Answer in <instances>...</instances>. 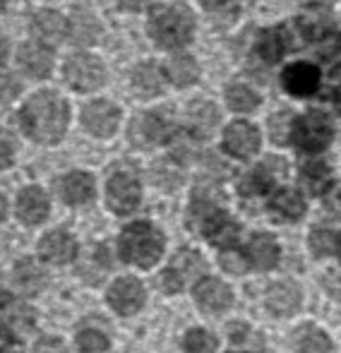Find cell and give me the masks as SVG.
Listing matches in <instances>:
<instances>
[{
    "instance_id": "cell-1",
    "label": "cell",
    "mask_w": 341,
    "mask_h": 353,
    "mask_svg": "<svg viewBox=\"0 0 341 353\" xmlns=\"http://www.w3.org/2000/svg\"><path fill=\"white\" fill-rule=\"evenodd\" d=\"M22 132L37 144H58L70 125V103L56 89H39L17 113Z\"/></svg>"
},
{
    "instance_id": "cell-2",
    "label": "cell",
    "mask_w": 341,
    "mask_h": 353,
    "mask_svg": "<svg viewBox=\"0 0 341 353\" xmlns=\"http://www.w3.org/2000/svg\"><path fill=\"white\" fill-rule=\"evenodd\" d=\"M147 32H149L152 41L159 43L161 48L187 46L192 41V34H195L192 10L183 3L161 5L147 22Z\"/></svg>"
},
{
    "instance_id": "cell-3",
    "label": "cell",
    "mask_w": 341,
    "mask_h": 353,
    "mask_svg": "<svg viewBox=\"0 0 341 353\" xmlns=\"http://www.w3.org/2000/svg\"><path fill=\"white\" fill-rule=\"evenodd\" d=\"M164 252V236L152 223H130L121 236V255L137 267H152Z\"/></svg>"
},
{
    "instance_id": "cell-4",
    "label": "cell",
    "mask_w": 341,
    "mask_h": 353,
    "mask_svg": "<svg viewBox=\"0 0 341 353\" xmlns=\"http://www.w3.org/2000/svg\"><path fill=\"white\" fill-rule=\"evenodd\" d=\"M63 82L72 92H96L99 87L106 84V65H103L101 58L92 56V53H72L63 63Z\"/></svg>"
},
{
    "instance_id": "cell-5",
    "label": "cell",
    "mask_w": 341,
    "mask_h": 353,
    "mask_svg": "<svg viewBox=\"0 0 341 353\" xmlns=\"http://www.w3.org/2000/svg\"><path fill=\"white\" fill-rule=\"evenodd\" d=\"M334 137L332 123H329L327 113L322 111H310L305 116L296 118L293 130H291V140L296 147L303 152H322Z\"/></svg>"
},
{
    "instance_id": "cell-6",
    "label": "cell",
    "mask_w": 341,
    "mask_h": 353,
    "mask_svg": "<svg viewBox=\"0 0 341 353\" xmlns=\"http://www.w3.org/2000/svg\"><path fill=\"white\" fill-rule=\"evenodd\" d=\"M80 123L85 132H89L92 137L108 140V137L116 135L118 125H121V108L113 101H106V99H94V101L82 106Z\"/></svg>"
},
{
    "instance_id": "cell-7",
    "label": "cell",
    "mask_w": 341,
    "mask_h": 353,
    "mask_svg": "<svg viewBox=\"0 0 341 353\" xmlns=\"http://www.w3.org/2000/svg\"><path fill=\"white\" fill-rule=\"evenodd\" d=\"M173 135V121L166 111H147L142 116L132 118L130 140L137 147H154L164 144Z\"/></svg>"
},
{
    "instance_id": "cell-8",
    "label": "cell",
    "mask_w": 341,
    "mask_h": 353,
    "mask_svg": "<svg viewBox=\"0 0 341 353\" xmlns=\"http://www.w3.org/2000/svg\"><path fill=\"white\" fill-rule=\"evenodd\" d=\"M140 183L137 178L132 176L130 171H118L108 178V185H106V200L108 207H111L116 214H130L137 210L140 205Z\"/></svg>"
},
{
    "instance_id": "cell-9",
    "label": "cell",
    "mask_w": 341,
    "mask_h": 353,
    "mask_svg": "<svg viewBox=\"0 0 341 353\" xmlns=\"http://www.w3.org/2000/svg\"><path fill=\"white\" fill-rule=\"evenodd\" d=\"M14 61H17L19 72L29 79H46L53 72V65H56L51 46L39 41L22 43L17 48V53H14Z\"/></svg>"
},
{
    "instance_id": "cell-10",
    "label": "cell",
    "mask_w": 341,
    "mask_h": 353,
    "mask_svg": "<svg viewBox=\"0 0 341 353\" xmlns=\"http://www.w3.org/2000/svg\"><path fill=\"white\" fill-rule=\"evenodd\" d=\"M281 84L284 89L296 99H305V97H313L315 92L320 89V70L318 65L313 63H291L284 72H281Z\"/></svg>"
},
{
    "instance_id": "cell-11",
    "label": "cell",
    "mask_w": 341,
    "mask_h": 353,
    "mask_svg": "<svg viewBox=\"0 0 341 353\" xmlns=\"http://www.w3.org/2000/svg\"><path fill=\"white\" fill-rule=\"evenodd\" d=\"M260 130L245 121L231 123L224 130V149L236 159H250L260 149Z\"/></svg>"
},
{
    "instance_id": "cell-12",
    "label": "cell",
    "mask_w": 341,
    "mask_h": 353,
    "mask_svg": "<svg viewBox=\"0 0 341 353\" xmlns=\"http://www.w3.org/2000/svg\"><path fill=\"white\" fill-rule=\"evenodd\" d=\"M14 210H17L19 221L27 223V226H37V223L46 221L48 212H51V202L39 185H27L19 190Z\"/></svg>"
},
{
    "instance_id": "cell-13",
    "label": "cell",
    "mask_w": 341,
    "mask_h": 353,
    "mask_svg": "<svg viewBox=\"0 0 341 353\" xmlns=\"http://www.w3.org/2000/svg\"><path fill=\"white\" fill-rule=\"evenodd\" d=\"M108 303L113 310H118L121 315H132L142 307L145 303V288L132 276H123L108 288Z\"/></svg>"
},
{
    "instance_id": "cell-14",
    "label": "cell",
    "mask_w": 341,
    "mask_h": 353,
    "mask_svg": "<svg viewBox=\"0 0 341 353\" xmlns=\"http://www.w3.org/2000/svg\"><path fill=\"white\" fill-rule=\"evenodd\" d=\"M32 34L37 37L39 43H58L65 39L68 34V19L63 17L58 10H51V8H43V10H37L32 17Z\"/></svg>"
},
{
    "instance_id": "cell-15",
    "label": "cell",
    "mask_w": 341,
    "mask_h": 353,
    "mask_svg": "<svg viewBox=\"0 0 341 353\" xmlns=\"http://www.w3.org/2000/svg\"><path fill=\"white\" fill-rule=\"evenodd\" d=\"M39 255L51 265H68L75 260L77 243L68 231H51L39 243Z\"/></svg>"
},
{
    "instance_id": "cell-16",
    "label": "cell",
    "mask_w": 341,
    "mask_h": 353,
    "mask_svg": "<svg viewBox=\"0 0 341 353\" xmlns=\"http://www.w3.org/2000/svg\"><path fill=\"white\" fill-rule=\"evenodd\" d=\"M58 192H61L63 202H68V205H72V207H80V205H87V202L94 200L96 185H94V178L89 176V173L72 171L61 178Z\"/></svg>"
},
{
    "instance_id": "cell-17",
    "label": "cell",
    "mask_w": 341,
    "mask_h": 353,
    "mask_svg": "<svg viewBox=\"0 0 341 353\" xmlns=\"http://www.w3.org/2000/svg\"><path fill=\"white\" fill-rule=\"evenodd\" d=\"M195 301L197 305L205 312H224L231 305L234 296H231V288L219 279H202L195 286Z\"/></svg>"
},
{
    "instance_id": "cell-18",
    "label": "cell",
    "mask_w": 341,
    "mask_h": 353,
    "mask_svg": "<svg viewBox=\"0 0 341 353\" xmlns=\"http://www.w3.org/2000/svg\"><path fill=\"white\" fill-rule=\"evenodd\" d=\"M166 72H161V68L156 63L147 61L140 63V65L132 70V92L135 97L140 99H154L164 92V84H166Z\"/></svg>"
},
{
    "instance_id": "cell-19",
    "label": "cell",
    "mask_w": 341,
    "mask_h": 353,
    "mask_svg": "<svg viewBox=\"0 0 341 353\" xmlns=\"http://www.w3.org/2000/svg\"><path fill=\"white\" fill-rule=\"evenodd\" d=\"M300 301H303V293H300L298 283H293V281L274 283V286L269 288V293H267V307L279 317L293 315L300 307Z\"/></svg>"
},
{
    "instance_id": "cell-20",
    "label": "cell",
    "mask_w": 341,
    "mask_h": 353,
    "mask_svg": "<svg viewBox=\"0 0 341 353\" xmlns=\"http://www.w3.org/2000/svg\"><path fill=\"white\" fill-rule=\"evenodd\" d=\"M219 125V108L211 101H195L187 108V130L197 140H207Z\"/></svg>"
},
{
    "instance_id": "cell-21",
    "label": "cell",
    "mask_w": 341,
    "mask_h": 353,
    "mask_svg": "<svg viewBox=\"0 0 341 353\" xmlns=\"http://www.w3.org/2000/svg\"><path fill=\"white\" fill-rule=\"evenodd\" d=\"M101 22L92 12H72L68 19V37L75 46H94L101 39Z\"/></svg>"
},
{
    "instance_id": "cell-22",
    "label": "cell",
    "mask_w": 341,
    "mask_h": 353,
    "mask_svg": "<svg viewBox=\"0 0 341 353\" xmlns=\"http://www.w3.org/2000/svg\"><path fill=\"white\" fill-rule=\"evenodd\" d=\"M289 48H291V34L286 32V27L267 29V32H262V37L257 39V53H260V58L267 63L281 61Z\"/></svg>"
},
{
    "instance_id": "cell-23",
    "label": "cell",
    "mask_w": 341,
    "mask_h": 353,
    "mask_svg": "<svg viewBox=\"0 0 341 353\" xmlns=\"http://www.w3.org/2000/svg\"><path fill=\"white\" fill-rule=\"evenodd\" d=\"M202 228H205V233H207V241H209L211 245H221V248L234 245V243L238 241V233H240L238 223H236L234 219L226 216L224 212H216Z\"/></svg>"
},
{
    "instance_id": "cell-24",
    "label": "cell",
    "mask_w": 341,
    "mask_h": 353,
    "mask_svg": "<svg viewBox=\"0 0 341 353\" xmlns=\"http://www.w3.org/2000/svg\"><path fill=\"white\" fill-rule=\"evenodd\" d=\"M269 210L279 221H298L305 214V202L296 190H279L269 202Z\"/></svg>"
},
{
    "instance_id": "cell-25",
    "label": "cell",
    "mask_w": 341,
    "mask_h": 353,
    "mask_svg": "<svg viewBox=\"0 0 341 353\" xmlns=\"http://www.w3.org/2000/svg\"><path fill=\"white\" fill-rule=\"evenodd\" d=\"M248 255L257 270H271V267H276V262H279V245H276L274 238L267 236V233H255L248 245Z\"/></svg>"
},
{
    "instance_id": "cell-26",
    "label": "cell",
    "mask_w": 341,
    "mask_h": 353,
    "mask_svg": "<svg viewBox=\"0 0 341 353\" xmlns=\"http://www.w3.org/2000/svg\"><path fill=\"white\" fill-rule=\"evenodd\" d=\"M166 77H169L176 87H190V84H195L197 77H200V68H197L192 56H187V53H176L169 61Z\"/></svg>"
},
{
    "instance_id": "cell-27",
    "label": "cell",
    "mask_w": 341,
    "mask_h": 353,
    "mask_svg": "<svg viewBox=\"0 0 341 353\" xmlns=\"http://www.w3.org/2000/svg\"><path fill=\"white\" fill-rule=\"evenodd\" d=\"M224 94H226L229 108L236 113H250L262 103L260 92H255L253 87H248V84H243V82H231Z\"/></svg>"
},
{
    "instance_id": "cell-28",
    "label": "cell",
    "mask_w": 341,
    "mask_h": 353,
    "mask_svg": "<svg viewBox=\"0 0 341 353\" xmlns=\"http://www.w3.org/2000/svg\"><path fill=\"white\" fill-rule=\"evenodd\" d=\"M300 181H303L305 190L313 192V195H322L324 190L332 183V173H329V166L322 161H308L300 171Z\"/></svg>"
},
{
    "instance_id": "cell-29",
    "label": "cell",
    "mask_w": 341,
    "mask_h": 353,
    "mask_svg": "<svg viewBox=\"0 0 341 353\" xmlns=\"http://www.w3.org/2000/svg\"><path fill=\"white\" fill-rule=\"evenodd\" d=\"M274 181H276L274 171L269 168V163H265V166L255 168V171H250L248 176L243 178V183H240V192H243L245 197L265 195L267 190H271Z\"/></svg>"
},
{
    "instance_id": "cell-30",
    "label": "cell",
    "mask_w": 341,
    "mask_h": 353,
    "mask_svg": "<svg viewBox=\"0 0 341 353\" xmlns=\"http://www.w3.org/2000/svg\"><path fill=\"white\" fill-rule=\"evenodd\" d=\"M229 336L238 353H262V336L250 330L248 325H243V322L231 325Z\"/></svg>"
},
{
    "instance_id": "cell-31",
    "label": "cell",
    "mask_w": 341,
    "mask_h": 353,
    "mask_svg": "<svg viewBox=\"0 0 341 353\" xmlns=\"http://www.w3.org/2000/svg\"><path fill=\"white\" fill-rule=\"evenodd\" d=\"M296 346L298 353H332V341L324 332L320 330H300V334L296 336Z\"/></svg>"
},
{
    "instance_id": "cell-32",
    "label": "cell",
    "mask_w": 341,
    "mask_h": 353,
    "mask_svg": "<svg viewBox=\"0 0 341 353\" xmlns=\"http://www.w3.org/2000/svg\"><path fill=\"white\" fill-rule=\"evenodd\" d=\"M14 281H17V286L22 288V291L37 293L39 288L43 286V274L32 262H19L17 270H14Z\"/></svg>"
},
{
    "instance_id": "cell-33",
    "label": "cell",
    "mask_w": 341,
    "mask_h": 353,
    "mask_svg": "<svg viewBox=\"0 0 341 353\" xmlns=\"http://www.w3.org/2000/svg\"><path fill=\"white\" fill-rule=\"evenodd\" d=\"M185 353H214L216 351V336L207 330H190L183 341Z\"/></svg>"
},
{
    "instance_id": "cell-34",
    "label": "cell",
    "mask_w": 341,
    "mask_h": 353,
    "mask_svg": "<svg viewBox=\"0 0 341 353\" xmlns=\"http://www.w3.org/2000/svg\"><path fill=\"white\" fill-rule=\"evenodd\" d=\"M337 245H339L337 233L329 231V228H318V231L310 233V250H313L318 257L332 255V252L337 250Z\"/></svg>"
},
{
    "instance_id": "cell-35",
    "label": "cell",
    "mask_w": 341,
    "mask_h": 353,
    "mask_svg": "<svg viewBox=\"0 0 341 353\" xmlns=\"http://www.w3.org/2000/svg\"><path fill=\"white\" fill-rule=\"evenodd\" d=\"M77 346L82 353H99L108 349V336L99 330H82L77 334Z\"/></svg>"
},
{
    "instance_id": "cell-36",
    "label": "cell",
    "mask_w": 341,
    "mask_h": 353,
    "mask_svg": "<svg viewBox=\"0 0 341 353\" xmlns=\"http://www.w3.org/2000/svg\"><path fill=\"white\" fill-rule=\"evenodd\" d=\"M173 270L178 272V274L185 279V276H192L197 274V272L205 270V262L200 260V255L192 250H183L180 255L176 257V262H173Z\"/></svg>"
},
{
    "instance_id": "cell-37",
    "label": "cell",
    "mask_w": 341,
    "mask_h": 353,
    "mask_svg": "<svg viewBox=\"0 0 341 353\" xmlns=\"http://www.w3.org/2000/svg\"><path fill=\"white\" fill-rule=\"evenodd\" d=\"M291 130H293V121L289 113H276L269 118V132L274 142L284 144L286 140H291Z\"/></svg>"
},
{
    "instance_id": "cell-38",
    "label": "cell",
    "mask_w": 341,
    "mask_h": 353,
    "mask_svg": "<svg viewBox=\"0 0 341 353\" xmlns=\"http://www.w3.org/2000/svg\"><path fill=\"white\" fill-rule=\"evenodd\" d=\"M14 159H17V144H14L10 132L0 130V171L12 166Z\"/></svg>"
},
{
    "instance_id": "cell-39",
    "label": "cell",
    "mask_w": 341,
    "mask_h": 353,
    "mask_svg": "<svg viewBox=\"0 0 341 353\" xmlns=\"http://www.w3.org/2000/svg\"><path fill=\"white\" fill-rule=\"evenodd\" d=\"M221 265H224V270L231 272V274H243V272L248 270V260H245L240 252H234V250H226L224 255H221Z\"/></svg>"
},
{
    "instance_id": "cell-40",
    "label": "cell",
    "mask_w": 341,
    "mask_h": 353,
    "mask_svg": "<svg viewBox=\"0 0 341 353\" xmlns=\"http://www.w3.org/2000/svg\"><path fill=\"white\" fill-rule=\"evenodd\" d=\"M19 94V84L10 74H0V101H10Z\"/></svg>"
},
{
    "instance_id": "cell-41",
    "label": "cell",
    "mask_w": 341,
    "mask_h": 353,
    "mask_svg": "<svg viewBox=\"0 0 341 353\" xmlns=\"http://www.w3.org/2000/svg\"><path fill=\"white\" fill-rule=\"evenodd\" d=\"M161 286H164L166 293H178L183 288V276L171 267V270H166L164 276H161Z\"/></svg>"
},
{
    "instance_id": "cell-42",
    "label": "cell",
    "mask_w": 341,
    "mask_h": 353,
    "mask_svg": "<svg viewBox=\"0 0 341 353\" xmlns=\"http://www.w3.org/2000/svg\"><path fill=\"white\" fill-rule=\"evenodd\" d=\"M324 288L332 298L341 301V272H332V274L324 276Z\"/></svg>"
},
{
    "instance_id": "cell-43",
    "label": "cell",
    "mask_w": 341,
    "mask_h": 353,
    "mask_svg": "<svg viewBox=\"0 0 341 353\" xmlns=\"http://www.w3.org/2000/svg\"><path fill=\"white\" fill-rule=\"evenodd\" d=\"M205 10H209L211 14H221V12H231L234 10V0H202Z\"/></svg>"
},
{
    "instance_id": "cell-44",
    "label": "cell",
    "mask_w": 341,
    "mask_h": 353,
    "mask_svg": "<svg viewBox=\"0 0 341 353\" xmlns=\"http://www.w3.org/2000/svg\"><path fill=\"white\" fill-rule=\"evenodd\" d=\"M154 0H118V5H121L123 10H127V12H140V10H145L147 5H152Z\"/></svg>"
},
{
    "instance_id": "cell-45",
    "label": "cell",
    "mask_w": 341,
    "mask_h": 353,
    "mask_svg": "<svg viewBox=\"0 0 341 353\" xmlns=\"http://www.w3.org/2000/svg\"><path fill=\"white\" fill-rule=\"evenodd\" d=\"M327 210L332 214H337V216H341V185L334 190V195H329L327 200Z\"/></svg>"
},
{
    "instance_id": "cell-46",
    "label": "cell",
    "mask_w": 341,
    "mask_h": 353,
    "mask_svg": "<svg viewBox=\"0 0 341 353\" xmlns=\"http://www.w3.org/2000/svg\"><path fill=\"white\" fill-rule=\"evenodd\" d=\"M8 58H10V41L5 39V34L0 32V68L8 63Z\"/></svg>"
},
{
    "instance_id": "cell-47",
    "label": "cell",
    "mask_w": 341,
    "mask_h": 353,
    "mask_svg": "<svg viewBox=\"0 0 341 353\" xmlns=\"http://www.w3.org/2000/svg\"><path fill=\"white\" fill-rule=\"evenodd\" d=\"M5 216H8V200L0 195V221H3Z\"/></svg>"
},
{
    "instance_id": "cell-48",
    "label": "cell",
    "mask_w": 341,
    "mask_h": 353,
    "mask_svg": "<svg viewBox=\"0 0 341 353\" xmlns=\"http://www.w3.org/2000/svg\"><path fill=\"white\" fill-rule=\"evenodd\" d=\"M334 103H337V106L341 108V84L337 87V92H334Z\"/></svg>"
},
{
    "instance_id": "cell-49",
    "label": "cell",
    "mask_w": 341,
    "mask_h": 353,
    "mask_svg": "<svg viewBox=\"0 0 341 353\" xmlns=\"http://www.w3.org/2000/svg\"><path fill=\"white\" fill-rule=\"evenodd\" d=\"M5 3H8V0H0V8H3V5H5Z\"/></svg>"
},
{
    "instance_id": "cell-50",
    "label": "cell",
    "mask_w": 341,
    "mask_h": 353,
    "mask_svg": "<svg viewBox=\"0 0 341 353\" xmlns=\"http://www.w3.org/2000/svg\"><path fill=\"white\" fill-rule=\"evenodd\" d=\"M231 353H238V351H231Z\"/></svg>"
}]
</instances>
